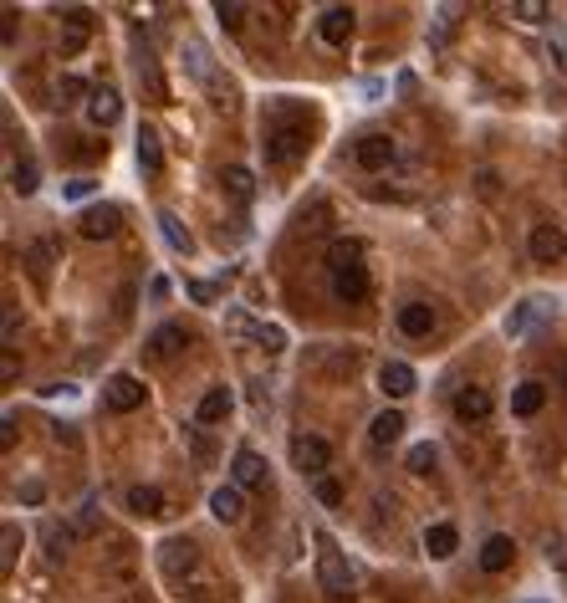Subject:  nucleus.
<instances>
[{
  "label": "nucleus",
  "instance_id": "f704fd0d",
  "mask_svg": "<svg viewBox=\"0 0 567 603\" xmlns=\"http://www.w3.org/2000/svg\"><path fill=\"white\" fill-rule=\"evenodd\" d=\"M317 501H323V506H337V501H343V486H337L333 475H323V481H317Z\"/></svg>",
  "mask_w": 567,
  "mask_h": 603
},
{
  "label": "nucleus",
  "instance_id": "473e14b6",
  "mask_svg": "<svg viewBox=\"0 0 567 603\" xmlns=\"http://www.w3.org/2000/svg\"><path fill=\"white\" fill-rule=\"evenodd\" d=\"M409 471L414 475H429V471H435V445H414L409 450Z\"/></svg>",
  "mask_w": 567,
  "mask_h": 603
},
{
  "label": "nucleus",
  "instance_id": "f257e3e1",
  "mask_svg": "<svg viewBox=\"0 0 567 603\" xmlns=\"http://www.w3.org/2000/svg\"><path fill=\"white\" fill-rule=\"evenodd\" d=\"M317 583H323V593L333 603H348L353 598V573H348L343 552H337V542L327 537V532H317Z\"/></svg>",
  "mask_w": 567,
  "mask_h": 603
},
{
  "label": "nucleus",
  "instance_id": "f8f14e48",
  "mask_svg": "<svg viewBox=\"0 0 567 603\" xmlns=\"http://www.w3.org/2000/svg\"><path fill=\"white\" fill-rule=\"evenodd\" d=\"M399 333L404 338H429L435 333V307H429V302H404L399 307Z\"/></svg>",
  "mask_w": 567,
  "mask_h": 603
},
{
  "label": "nucleus",
  "instance_id": "1a4fd4ad",
  "mask_svg": "<svg viewBox=\"0 0 567 603\" xmlns=\"http://www.w3.org/2000/svg\"><path fill=\"white\" fill-rule=\"evenodd\" d=\"M118 205H92V210H82V235H88V241H108V235H118Z\"/></svg>",
  "mask_w": 567,
  "mask_h": 603
},
{
  "label": "nucleus",
  "instance_id": "e433bc0d",
  "mask_svg": "<svg viewBox=\"0 0 567 603\" xmlns=\"http://www.w3.org/2000/svg\"><path fill=\"white\" fill-rule=\"evenodd\" d=\"M516 16H521V21H531V26H537L541 16H547V5H537V0H521V5H516Z\"/></svg>",
  "mask_w": 567,
  "mask_h": 603
},
{
  "label": "nucleus",
  "instance_id": "9d476101",
  "mask_svg": "<svg viewBox=\"0 0 567 603\" xmlns=\"http://www.w3.org/2000/svg\"><path fill=\"white\" fill-rule=\"evenodd\" d=\"M231 475H235V486L241 491H256V486H266V461H261L256 450H235Z\"/></svg>",
  "mask_w": 567,
  "mask_h": 603
},
{
  "label": "nucleus",
  "instance_id": "7ed1b4c3",
  "mask_svg": "<svg viewBox=\"0 0 567 603\" xmlns=\"http://www.w3.org/2000/svg\"><path fill=\"white\" fill-rule=\"evenodd\" d=\"M184 57H190V78L200 82V88L215 98V108H231V82H220L215 78V67H210V52H205V41H184Z\"/></svg>",
  "mask_w": 567,
  "mask_h": 603
},
{
  "label": "nucleus",
  "instance_id": "a19ab883",
  "mask_svg": "<svg viewBox=\"0 0 567 603\" xmlns=\"http://www.w3.org/2000/svg\"><path fill=\"white\" fill-rule=\"evenodd\" d=\"M190 296H194V302H215V286H210V282H190Z\"/></svg>",
  "mask_w": 567,
  "mask_h": 603
},
{
  "label": "nucleus",
  "instance_id": "a211bd4d",
  "mask_svg": "<svg viewBox=\"0 0 567 603\" xmlns=\"http://www.w3.org/2000/svg\"><path fill=\"white\" fill-rule=\"evenodd\" d=\"M210 512H215L220 522H241V516H245V496H241V486H220L215 496H210Z\"/></svg>",
  "mask_w": 567,
  "mask_h": 603
},
{
  "label": "nucleus",
  "instance_id": "423d86ee",
  "mask_svg": "<svg viewBox=\"0 0 567 603\" xmlns=\"http://www.w3.org/2000/svg\"><path fill=\"white\" fill-rule=\"evenodd\" d=\"M292 461H297L302 475H317V481H323L333 450H327V440H317V435H297V440H292Z\"/></svg>",
  "mask_w": 567,
  "mask_h": 603
},
{
  "label": "nucleus",
  "instance_id": "ddd939ff",
  "mask_svg": "<svg viewBox=\"0 0 567 603\" xmlns=\"http://www.w3.org/2000/svg\"><path fill=\"white\" fill-rule=\"evenodd\" d=\"M143 348H149V359H154V363H169L184 348V327H180V322H164V327H154V338H149Z\"/></svg>",
  "mask_w": 567,
  "mask_h": 603
},
{
  "label": "nucleus",
  "instance_id": "4c0bfd02",
  "mask_svg": "<svg viewBox=\"0 0 567 603\" xmlns=\"http://www.w3.org/2000/svg\"><path fill=\"white\" fill-rule=\"evenodd\" d=\"M21 501H26V506H41V501H46V486H41V481H26V486H21Z\"/></svg>",
  "mask_w": 567,
  "mask_h": 603
},
{
  "label": "nucleus",
  "instance_id": "6e6552de",
  "mask_svg": "<svg viewBox=\"0 0 567 603\" xmlns=\"http://www.w3.org/2000/svg\"><path fill=\"white\" fill-rule=\"evenodd\" d=\"M353 159H358L363 169H388L394 164V139H388V133H363Z\"/></svg>",
  "mask_w": 567,
  "mask_h": 603
},
{
  "label": "nucleus",
  "instance_id": "a18cd8bd",
  "mask_svg": "<svg viewBox=\"0 0 567 603\" xmlns=\"http://www.w3.org/2000/svg\"><path fill=\"white\" fill-rule=\"evenodd\" d=\"M552 57H557V67L567 72V47H552Z\"/></svg>",
  "mask_w": 567,
  "mask_h": 603
},
{
  "label": "nucleus",
  "instance_id": "49530a36",
  "mask_svg": "<svg viewBox=\"0 0 567 603\" xmlns=\"http://www.w3.org/2000/svg\"><path fill=\"white\" fill-rule=\"evenodd\" d=\"M562 379H567V373H562Z\"/></svg>",
  "mask_w": 567,
  "mask_h": 603
},
{
  "label": "nucleus",
  "instance_id": "20e7f679",
  "mask_svg": "<svg viewBox=\"0 0 567 603\" xmlns=\"http://www.w3.org/2000/svg\"><path fill=\"white\" fill-rule=\"evenodd\" d=\"M531 261H541V266H552V261L567 256V235L562 225H552V220H541V225H531Z\"/></svg>",
  "mask_w": 567,
  "mask_h": 603
},
{
  "label": "nucleus",
  "instance_id": "9b49d317",
  "mask_svg": "<svg viewBox=\"0 0 567 603\" xmlns=\"http://www.w3.org/2000/svg\"><path fill=\"white\" fill-rule=\"evenodd\" d=\"M317 36H323L327 47H343V41L353 36V11L348 5H327L323 21H317Z\"/></svg>",
  "mask_w": 567,
  "mask_h": 603
},
{
  "label": "nucleus",
  "instance_id": "2eb2a0df",
  "mask_svg": "<svg viewBox=\"0 0 567 603\" xmlns=\"http://www.w3.org/2000/svg\"><path fill=\"white\" fill-rule=\"evenodd\" d=\"M378 384H384L388 399H409L414 394V369H409V363H399V359H388L384 369H378Z\"/></svg>",
  "mask_w": 567,
  "mask_h": 603
},
{
  "label": "nucleus",
  "instance_id": "2f4dec72",
  "mask_svg": "<svg viewBox=\"0 0 567 603\" xmlns=\"http://www.w3.org/2000/svg\"><path fill=\"white\" fill-rule=\"evenodd\" d=\"M11 190L15 194H31V190H36V164H15L11 169Z\"/></svg>",
  "mask_w": 567,
  "mask_h": 603
},
{
  "label": "nucleus",
  "instance_id": "bb28decb",
  "mask_svg": "<svg viewBox=\"0 0 567 603\" xmlns=\"http://www.w3.org/2000/svg\"><path fill=\"white\" fill-rule=\"evenodd\" d=\"M139 164H143V174H159V169H164V149H159V133L154 129L139 133Z\"/></svg>",
  "mask_w": 567,
  "mask_h": 603
},
{
  "label": "nucleus",
  "instance_id": "37998d69",
  "mask_svg": "<svg viewBox=\"0 0 567 603\" xmlns=\"http://www.w3.org/2000/svg\"><path fill=\"white\" fill-rule=\"evenodd\" d=\"M0 445H5V450L15 445V420H11V414H5V424H0Z\"/></svg>",
  "mask_w": 567,
  "mask_h": 603
},
{
  "label": "nucleus",
  "instance_id": "c756f323",
  "mask_svg": "<svg viewBox=\"0 0 567 603\" xmlns=\"http://www.w3.org/2000/svg\"><path fill=\"white\" fill-rule=\"evenodd\" d=\"M41 537H46V552H52L57 563H62V557H67V547H72V532L52 522V526H46V532H41Z\"/></svg>",
  "mask_w": 567,
  "mask_h": 603
},
{
  "label": "nucleus",
  "instance_id": "b1692460",
  "mask_svg": "<svg viewBox=\"0 0 567 603\" xmlns=\"http://www.w3.org/2000/svg\"><path fill=\"white\" fill-rule=\"evenodd\" d=\"M129 512H139V516H164V491H159V486H133L129 491Z\"/></svg>",
  "mask_w": 567,
  "mask_h": 603
},
{
  "label": "nucleus",
  "instance_id": "5701e85b",
  "mask_svg": "<svg viewBox=\"0 0 567 603\" xmlns=\"http://www.w3.org/2000/svg\"><path fill=\"white\" fill-rule=\"evenodd\" d=\"M200 424H220L225 414H231V389H205V399H200Z\"/></svg>",
  "mask_w": 567,
  "mask_h": 603
},
{
  "label": "nucleus",
  "instance_id": "393cba45",
  "mask_svg": "<svg viewBox=\"0 0 567 603\" xmlns=\"http://www.w3.org/2000/svg\"><path fill=\"white\" fill-rule=\"evenodd\" d=\"M455 542H460V537H455V526H450V522H435V526L425 532V552H429V557H450Z\"/></svg>",
  "mask_w": 567,
  "mask_h": 603
},
{
  "label": "nucleus",
  "instance_id": "72a5a7b5",
  "mask_svg": "<svg viewBox=\"0 0 567 603\" xmlns=\"http://www.w3.org/2000/svg\"><path fill=\"white\" fill-rule=\"evenodd\" d=\"M215 16L225 21V31H241V21H245V5H235V0L225 5V0H220V5H215Z\"/></svg>",
  "mask_w": 567,
  "mask_h": 603
},
{
  "label": "nucleus",
  "instance_id": "dca6fc26",
  "mask_svg": "<svg viewBox=\"0 0 567 603\" xmlns=\"http://www.w3.org/2000/svg\"><path fill=\"white\" fill-rule=\"evenodd\" d=\"M118 113H123V103H118V92H113V88H98V92H88V123L108 129V123H118Z\"/></svg>",
  "mask_w": 567,
  "mask_h": 603
},
{
  "label": "nucleus",
  "instance_id": "a878e982",
  "mask_svg": "<svg viewBox=\"0 0 567 603\" xmlns=\"http://www.w3.org/2000/svg\"><path fill=\"white\" fill-rule=\"evenodd\" d=\"M220 184L241 200V205H251V194H256V180H251V169H241V164H231L225 174H220Z\"/></svg>",
  "mask_w": 567,
  "mask_h": 603
},
{
  "label": "nucleus",
  "instance_id": "39448f33",
  "mask_svg": "<svg viewBox=\"0 0 567 603\" xmlns=\"http://www.w3.org/2000/svg\"><path fill=\"white\" fill-rule=\"evenodd\" d=\"M103 404L113 414H133L143 404V384L133 379V373H113V379H108V389H103Z\"/></svg>",
  "mask_w": 567,
  "mask_h": 603
},
{
  "label": "nucleus",
  "instance_id": "0eeeda50",
  "mask_svg": "<svg viewBox=\"0 0 567 603\" xmlns=\"http://www.w3.org/2000/svg\"><path fill=\"white\" fill-rule=\"evenodd\" d=\"M333 296L337 302H363L368 296V271H363V261H353V266H337L333 271Z\"/></svg>",
  "mask_w": 567,
  "mask_h": 603
},
{
  "label": "nucleus",
  "instance_id": "f03ea898",
  "mask_svg": "<svg viewBox=\"0 0 567 603\" xmlns=\"http://www.w3.org/2000/svg\"><path fill=\"white\" fill-rule=\"evenodd\" d=\"M307 154V123L302 118H276V123H266V159L271 164H297V159Z\"/></svg>",
  "mask_w": 567,
  "mask_h": 603
},
{
  "label": "nucleus",
  "instance_id": "4be33fe9",
  "mask_svg": "<svg viewBox=\"0 0 567 603\" xmlns=\"http://www.w3.org/2000/svg\"><path fill=\"white\" fill-rule=\"evenodd\" d=\"M399 435H404V414H399V410H384V414L374 420V430H368V440H374L378 450H388Z\"/></svg>",
  "mask_w": 567,
  "mask_h": 603
},
{
  "label": "nucleus",
  "instance_id": "58836bf2",
  "mask_svg": "<svg viewBox=\"0 0 567 603\" xmlns=\"http://www.w3.org/2000/svg\"><path fill=\"white\" fill-rule=\"evenodd\" d=\"M261 343H266V353H282V327H261Z\"/></svg>",
  "mask_w": 567,
  "mask_h": 603
},
{
  "label": "nucleus",
  "instance_id": "6ab92c4d",
  "mask_svg": "<svg viewBox=\"0 0 567 603\" xmlns=\"http://www.w3.org/2000/svg\"><path fill=\"white\" fill-rule=\"evenodd\" d=\"M511 557H516L511 537H486V547H480V567H486V573H506Z\"/></svg>",
  "mask_w": 567,
  "mask_h": 603
},
{
  "label": "nucleus",
  "instance_id": "4468645a",
  "mask_svg": "<svg viewBox=\"0 0 567 603\" xmlns=\"http://www.w3.org/2000/svg\"><path fill=\"white\" fill-rule=\"evenodd\" d=\"M455 420H465V424H480V420H490V394L486 389H460L455 394Z\"/></svg>",
  "mask_w": 567,
  "mask_h": 603
},
{
  "label": "nucleus",
  "instance_id": "7c9ffc66",
  "mask_svg": "<svg viewBox=\"0 0 567 603\" xmlns=\"http://www.w3.org/2000/svg\"><path fill=\"white\" fill-rule=\"evenodd\" d=\"M537 312H541V302H521V307H516V317L511 322H506V333H527V327H531V317H537Z\"/></svg>",
  "mask_w": 567,
  "mask_h": 603
},
{
  "label": "nucleus",
  "instance_id": "c03bdc74",
  "mask_svg": "<svg viewBox=\"0 0 567 603\" xmlns=\"http://www.w3.org/2000/svg\"><path fill=\"white\" fill-rule=\"evenodd\" d=\"M149 296H154V302H164V296H169V282H164V276H154V286H149Z\"/></svg>",
  "mask_w": 567,
  "mask_h": 603
},
{
  "label": "nucleus",
  "instance_id": "79ce46f5",
  "mask_svg": "<svg viewBox=\"0 0 567 603\" xmlns=\"http://www.w3.org/2000/svg\"><path fill=\"white\" fill-rule=\"evenodd\" d=\"M57 98H82V82H77V78H62V88H57Z\"/></svg>",
  "mask_w": 567,
  "mask_h": 603
},
{
  "label": "nucleus",
  "instance_id": "cd10ccee",
  "mask_svg": "<svg viewBox=\"0 0 567 603\" xmlns=\"http://www.w3.org/2000/svg\"><path fill=\"white\" fill-rule=\"evenodd\" d=\"M159 231H164V241L169 245H174V251H184V256H190V231H184V225H180V215H169V210H164V215H159Z\"/></svg>",
  "mask_w": 567,
  "mask_h": 603
},
{
  "label": "nucleus",
  "instance_id": "f3484780",
  "mask_svg": "<svg viewBox=\"0 0 567 603\" xmlns=\"http://www.w3.org/2000/svg\"><path fill=\"white\" fill-rule=\"evenodd\" d=\"M92 36V21L88 11H67V31H62V57H77Z\"/></svg>",
  "mask_w": 567,
  "mask_h": 603
},
{
  "label": "nucleus",
  "instance_id": "ea45409f",
  "mask_svg": "<svg viewBox=\"0 0 567 603\" xmlns=\"http://www.w3.org/2000/svg\"><path fill=\"white\" fill-rule=\"evenodd\" d=\"M88 194H92V180H72V184H67V200H88Z\"/></svg>",
  "mask_w": 567,
  "mask_h": 603
},
{
  "label": "nucleus",
  "instance_id": "aec40b11",
  "mask_svg": "<svg viewBox=\"0 0 567 603\" xmlns=\"http://www.w3.org/2000/svg\"><path fill=\"white\" fill-rule=\"evenodd\" d=\"M541 404H547V389H541L537 379H527V384H521V389L511 394V414H521V420H531V414H537Z\"/></svg>",
  "mask_w": 567,
  "mask_h": 603
},
{
  "label": "nucleus",
  "instance_id": "412c9836",
  "mask_svg": "<svg viewBox=\"0 0 567 603\" xmlns=\"http://www.w3.org/2000/svg\"><path fill=\"white\" fill-rule=\"evenodd\" d=\"M159 552H164V573L169 577H180V573H190V567H194V542L174 537V542H164Z\"/></svg>",
  "mask_w": 567,
  "mask_h": 603
},
{
  "label": "nucleus",
  "instance_id": "c9c22d12",
  "mask_svg": "<svg viewBox=\"0 0 567 603\" xmlns=\"http://www.w3.org/2000/svg\"><path fill=\"white\" fill-rule=\"evenodd\" d=\"M15 547H21V537H15V526H5V552H0V567L11 573V563H15Z\"/></svg>",
  "mask_w": 567,
  "mask_h": 603
},
{
  "label": "nucleus",
  "instance_id": "c85d7f7f",
  "mask_svg": "<svg viewBox=\"0 0 567 603\" xmlns=\"http://www.w3.org/2000/svg\"><path fill=\"white\" fill-rule=\"evenodd\" d=\"M353 261H363V245L358 241H333V251H327V266H353Z\"/></svg>",
  "mask_w": 567,
  "mask_h": 603
}]
</instances>
